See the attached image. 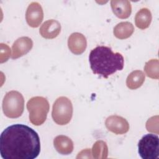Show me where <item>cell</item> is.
Listing matches in <instances>:
<instances>
[{
	"label": "cell",
	"instance_id": "obj_1",
	"mask_svg": "<svg viewBox=\"0 0 159 159\" xmlns=\"http://www.w3.org/2000/svg\"><path fill=\"white\" fill-rule=\"evenodd\" d=\"M40 152V141L36 131L22 124L6 128L0 137V153L4 159H34Z\"/></svg>",
	"mask_w": 159,
	"mask_h": 159
},
{
	"label": "cell",
	"instance_id": "obj_2",
	"mask_svg": "<svg viewBox=\"0 0 159 159\" xmlns=\"http://www.w3.org/2000/svg\"><path fill=\"white\" fill-rule=\"evenodd\" d=\"M90 67L93 73L104 78L124 67V57L118 52H113L106 46H98L93 49L89 55Z\"/></svg>",
	"mask_w": 159,
	"mask_h": 159
},
{
	"label": "cell",
	"instance_id": "obj_3",
	"mask_svg": "<svg viewBox=\"0 0 159 159\" xmlns=\"http://www.w3.org/2000/svg\"><path fill=\"white\" fill-rule=\"evenodd\" d=\"M29 120L34 125H40L46 120L50 105L47 99L42 96L30 98L27 103Z\"/></svg>",
	"mask_w": 159,
	"mask_h": 159
},
{
	"label": "cell",
	"instance_id": "obj_4",
	"mask_svg": "<svg viewBox=\"0 0 159 159\" xmlns=\"http://www.w3.org/2000/svg\"><path fill=\"white\" fill-rule=\"evenodd\" d=\"M2 111L4 115L9 118L20 117L24 109V99L22 94L17 91L7 93L2 101Z\"/></svg>",
	"mask_w": 159,
	"mask_h": 159
},
{
	"label": "cell",
	"instance_id": "obj_5",
	"mask_svg": "<svg viewBox=\"0 0 159 159\" xmlns=\"http://www.w3.org/2000/svg\"><path fill=\"white\" fill-rule=\"evenodd\" d=\"M73 116V105L66 97L61 96L54 102L52 116L53 121L58 125H63L68 124Z\"/></svg>",
	"mask_w": 159,
	"mask_h": 159
},
{
	"label": "cell",
	"instance_id": "obj_6",
	"mask_svg": "<svg viewBox=\"0 0 159 159\" xmlns=\"http://www.w3.org/2000/svg\"><path fill=\"white\" fill-rule=\"evenodd\" d=\"M138 152L143 159H156L159 154V138L148 134L142 137L138 143Z\"/></svg>",
	"mask_w": 159,
	"mask_h": 159
},
{
	"label": "cell",
	"instance_id": "obj_7",
	"mask_svg": "<svg viewBox=\"0 0 159 159\" xmlns=\"http://www.w3.org/2000/svg\"><path fill=\"white\" fill-rule=\"evenodd\" d=\"M43 12L42 6L37 2H31L25 12V19L28 25L32 27H37L43 20Z\"/></svg>",
	"mask_w": 159,
	"mask_h": 159
},
{
	"label": "cell",
	"instance_id": "obj_8",
	"mask_svg": "<svg viewBox=\"0 0 159 159\" xmlns=\"http://www.w3.org/2000/svg\"><path fill=\"white\" fill-rule=\"evenodd\" d=\"M105 125L108 130L116 134H124L129 129V124L127 120L117 115L108 117L106 119Z\"/></svg>",
	"mask_w": 159,
	"mask_h": 159
},
{
	"label": "cell",
	"instance_id": "obj_9",
	"mask_svg": "<svg viewBox=\"0 0 159 159\" xmlns=\"http://www.w3.org/2000/svg\"><path fill=\"white\" fill-rule=\"evenodd\" d=\"M33 42L28 37H21L17 39L12 46V59H16L27 54L32 48Z\"/></svg>",
	"mask_w": 159,
	"mask_h": 159
},
{
	"label": "cell",
	"instance_id": "obj_10",
	"mask_svg": "<svg viewBox=\"0 0 159 159\" xmlns=\"http://www.w3.org/2000/svg\"><path fill=\"white\" fill-rule=\"evenodd\" d=\"M68 46L70 50L75 55H80L86 50V39L84 35L79 32L71 34L68 39Z\"/></svg>",
	"mask_w": 159,
	"mask_h": 159
},
{
	"label": "cell",
	"instance_id": "obj_11",
	"mask_svg": "<svg viewBox=\"0 0 159 159\" xmlns=\"http://www.w3.org/2000/svg\"><path fill=\"white\" fill-rule=\"evenodd\" d=\"M61 30L60 22L54 19H50L42 24L39 32L45 39H52L57 37Z\"/></svg>",
	"mask_w": 159,
	"mask_h": 159
},
{
	"label": "cell",
	"instance_id": "obj_12",
	"mask_svg": "<svg viewBox=\"0 0 159 159\" xmlns=\"http://www.w3.org/2000/svg\"><path fill=\"white\" fill-rule=\"evenodd\" d=\"M111 6L114 14L120 19L128 18L132 12L130 2L127 0H112Z\"/></svg>",
	"mask_w": 159,
	"mask_h": 159
},
{
	"label": "cell",
	"instance_id": "obj_13",
	"mask_svg": "<svg viewBox=\"0 0 159 159\" xmlns=\"http://www.w3.org/2000/svg\"><path fill=\"white\" fill-rule=\"evenodd\" d=\"M56 150L61 155H69L73 150V143L71 139L63 135L57 136L53 140Z\"/></svg>",
	"mask_w": 159,
	"mask_h": 159
},
{
	"label": "cell",
	"instance_id": "obj_14",
	"mask_svg": "<svg viewBox=\"0 0 159 159\" xmlns=\"http://www.w3.org/2000/svg\"><path fill=\"white\" fill-rule=\"evenodd\" d=\"M134 31V27L129 22H122L117 24L113 30L114 35L119 39H125L132 35Z\"/></svg>",
	"mask_w": 159,
	"mask_h": 159
},
{
	"label": "cell",
	"instance_id": "obj_15",
	"mask_svg": "<svg viewBox=\"0 0 159 159\" xmlns=\"http://www.w3.org/2000/svg\"><path fill=\"white\" fill-rule=\"evenodd\" d=\"M152 14L147 8H142L139 10L135 17V24L140 29H145L149 27L152 21Z\"/></svg>",
	"mask_w": 159,
	"mask_h": 159
},
{
	"label": "cell",
	"instance_id": "obj_16",
	"mask_svg": "<svg viewBox=\"0 0 159 159\" xmlns=\"http://www.w3.org/2000/svg\"><path fill=\"white\" fill-rule=\"evenodd\" d=\"M144 81V73L140 70H135L128 75L126 80V85L130 89H136L143 84Z\"/></svg>",
	"mask_w": 159,
	"mask_h": 159
},
{
	"label": "cell",
	"instance_id": "obj_17",
	"mask_svg": "<svg viewBox=\"0 0 159 159\" xmlns=\"http://www.w3.org/2000/svg\"><path fill=\"white\" fill-rule=\"evenodd\" d=\"M92 153L94 158H106L108 154L106 143L102 140L96 141L93 146Z\"/></svg>",
	"mask_w": 159,
	"mask_h": 159
},
{
	"label": "cell",
	"instance_id": "obj_18",
	"mask_svg": "<svg viewBox=\"0 0 159 159\" xmlns=\"http://www.w3.org/2000/svg\"><path fill=\"white\" fill-rule=\"evenodd\" d=\"M158 65L159 62L157 59H152L146 62L144 70L147 76L153 79H158Z\"/></svg>",
	"mask_w": 159,
	"mask_h": 159
}]
</instances>
